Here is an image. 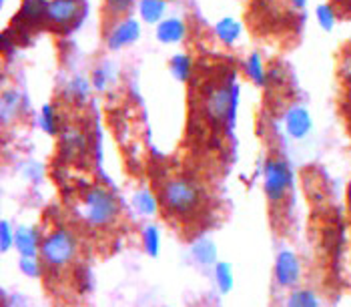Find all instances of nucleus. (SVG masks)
Here are the masks:
<instances>
[{"instance_id": "1", "label": "nucleus", "mask_w": 351, "mask_h": 307, "mask_svg": "<svg viewBox=\"0 0 351 307\" xmlns=\"http://www.w3.org/2000/svg\"><path fill=\"white\" fill-rule=\"evenodd\" d=\"M203 201L201 187L187 177L169 179L161 189V205L169 215L187 217L197 211Z\"/></svg>"}, {"instance_id": "2", "label": "nucleus", "mask_w": 351, "mask_h": 307, "mask_svg": "<svg viewBox=\"0 0 351 307\" xmlns=\"http://www.w3.org/2000/svg\"><path fill=\"white\" fill-rule=\"evenodd\" d=\"M81 217L88 227H110L119 219V201L105 187H93L82 199Z\"/></svg>"}, {"instance_id": "3", "label": "nucleus", "mask_w": 351, "mask_h": 307, "mask_svg": "<svg viewBox=\"0 0 351 307\" xmlns=\"http://www.w3.org/2000/svg\"><path fill=\"white\" fill-rule=\"evenodd\" d=\"M79 243L77 237L66 229H56L47 235L40 243V261L49 269H64L77 257Z\"/></svg>"}, {"instance_id": "4", "label": "nucleus", "mask_w": 351, "mask_h": 307, "mask_svg": "<svg viewBox=\"0 0 351 307\" xmlns=\"http://www.w3.org/2000/svg\"><path fill=\"white\" fill-rule=\"evenodd\" d=\"M293 187V173L285 161L267 159L263 167V189L271 203L283 201Z\"/></svg>"}, {"instance_id": "5", "label": "nucleus", "mask_w": 351, "mask_h": 307, "mask_svg": "<svg viewBox=\"0 0 351 307\" xmlns=\"http://www.w3.org/2000/svg\"><path fill=\"white\" fill-rule=\"evenodd\" d=\"M237 95L239 88L235 86H217L205 99V112L213 123H233L237 109Z\"/></svg>"}, {"instance_id": "6", "label": "nucleus", "mask_w": 351, "mask_h": 307, "mask_svg": "<svg viewBox=\"0 0 351 307\" xmlns=\"http://www.w3.org/2000/svg\"><path fill=\"white\" fill-rule=\"evenodd\" d=\"M275 280L281 287H295L301 280V261L293 251L283 249L275 259Z\"/></svg>"}, {"instance_id": "7", "label": "nucleus", "mask_w": 351, "mask_h": 307, "mask_svg": "<svg viewBox=\"0 0 351 307\" xmlns=\"http://www.w3.org/2000/svg\"><path fill=\"white\" fill-rule=\"evenodd\" d=\"M138 36H141V25L136 23L135 19H125L112 28V32L108 34L107 45L108 49L119 51L123 47H129V45L136 42Z\"/></svg>"}, {"instance_id": "8", "label": "nucleus", "mask_w": 351, "mask_h": 307, "mask_svg": "<svg viewBox=\"0 0 351 307\" xmlns=\"http://www.w3.org/2000/svg\"><path fill=\"white\" fill-rule=\"evenodd\" d=\"M79 10H81L79 0H51L47 19L58 27H64L79 16Z\"/></svg>"}, {"instance_id": "9", "label": "nucleus", "mask_w": 351, "mask_h": 307, "mask_svg": "<svg viewBox=\"0 0 351 307\" xmlns=\"http://www.w3.org/2000/svg\"><path fill=\"white\" fill-rule=\"evenodd\" d=\"M285 127H287V133L293 137V139H305L313 127V121H311V114L305 107H291L289 111L285 112Z\"/></svg>"}, {"instance_id": "10", "label": "nucleus", "mask_w": 351, "mask_h": 307, "mask_svg": "<svg viewBox=\"0 0 351 307\" xmlns=\"http://www.w3.org/2000/svg\"><path fill=\"white\" fill-rule=\"evenodd\" d=\"M40 243V235L34 227H19L14 231V247L21 257H38Z\"/></svg>"}, {"instance_id": "11", "label": "nucleus", "mask_w": 351, "mask_h": 307, "mask_svg": "<svg viewBox=\"0 0 351 307\" xmlns=\"http://www.w3.org/2000/svg\"><path fill=\"white\" fill-rule=\"evenodd\" d=\"M187 34V27L181 19H167L161 21L157 27V38L162 45H177L185 38Z\"/></svg>"}, {"instance_id": "12", "label": "nucleus", "mask_w": 351, "mask_h": 307, "mask_svg": "<svg viewBox=\"0 0 351 307\" xmlns=\"http://www.w3.org/2000/svg\"><path fill=\"white\" fill-rule=\"evenodd\" d=\"M191 253H193V257L201 263V265H215L217 263V245L211 241V239H207V237H201V239H197L193 245H191Z\"/></svg>"}, {"instance_id": "13", "label": "nucleus", "mask_w": 351, "mask_h": 307, "mask_svg": "<svg viewBox=\"0 0 351 307\" xmlns=\"http://www.w3.org/2000/svg\"><path fill=\"white\" fill-rule=\"evenodd\" d=\"M167 10V2L165 0H141L138 2V12L141 19L149 25H157L161 23Z\"/></svg>"}, {"instance_id": "14", "label": "nucleus", "mask_w": 351, "mask_h": 307, "mask_svg": "<svg viewBox=\"0 0 351 307\" xmlns=\"http://www.w3.org/2000/svg\"><path fill=\"white\" fill-rule=\"evenodd\" d=\"M60 145H62V151H64V155H69V157H75L77 153L84 151V145H86V140H84V135H82L79 129H75V127H69V129H64V131H62V135H60Z\"/></svg>"}, {"instance_id": "15", "label": "nucleus", "mask_w": 351, "mask_h": 307, "mask_svg": "<svg viewBox=\"0 0 351 307\" xmlns=\"http://www.w3.org/2000/svg\"><path fill=\"white\" fill-rule=\"evenodd\" d=\"M217 36L221 38V42H225V45H235L237 40H239V36H241V23L239 21H235V19H221L219 23H217L215 27Z\"/></svg>"}, {"instance_id": "16", "label": "nucleus", "mask_w": 351, "mask_h": 307, "mask_svg": "<svg viewBox=\"0 0 351 307\" xmlns=\"http://www.w3.org/2000/svg\"><path fill=\"white\" fill-rule=\"evenodd\" d=\"M171 73L177 81L185 83L189 81L191 75H193V58L185 53H179L171 58Z\"/></svg>"}, {"instance_id": "17", "label": "nucleus", "mask_w": 351, "mask_h": 307, "mask_svg": "<svg viewBox=\"0 0 351 307\" xmlns=\"http://www.w3.org/2000/svg\"><path fill=\"white\" fill-rule=\"evenodd\" d=\"M245 73H247V77H249L253 83L259 84V86H263L265 81H267V71H265V66H263L261 56L257 55V53L249 55V58L245 60Z\"/></svg>"}, {"instance_id": "18", "label": "nucleus", "mask_w": 351, "mask_h": 307, "mask_svg": "<svg viewBox=\"0 0 351 307\" xmlns=\"http://www.w3.org/2000/svg\"><path fill=\"white\" fill-rule=\"evenodd\" d=\"M215 281L217 287L221 289V293H229L235 285V278H233V269L229 263L225 261H217L215 263Z\"/></svg>"}, {"instance_id": "19", "label": "nucleus", "mask_w": 351, "mask_h": 307, "mask_svg": "<svg viewBox=\"0 0 351 307\" xmlns=\"http://www.w3.org/2000/svg\"><path fill=\"white\" fill-rule=\"evenodd\" d=\"M287 307H319V297L311 289H295L287 299Z\"/></svg>"}, {"instance_id": "20", "label": "nucleus", "mask_w": 351, "mask_h": 307, "mask_svg": "<svg viewBox=\"0 0 351 307\" xmlns=\"http://www.w3.org/2000/svg\"><path fill=\"white\" fill-rule=\"evenodd\" d=\"M133 203H135L136 211L143 213V215H155L157 207H159V201L155 199V195L151 191H138V193H135Z\"/></svg>"}, {"instance_id": "21", "label": "nucleus", "mask_w": 351, "mask_h": 307, "mask_svg": "<svg viewBox=\"0 0 351 307\" xmlns=\"http://www.w3.org/2000/svg\"><path fill=\"white\" fill-rule=\"evenodd\" d=\"M143 243H145V249L151 257L159 255V251H161V231L157 225H149L143 231Z\"/></svg>"}, {"instance_id": "22", "label": "nucleus", "mask_w": 351, "mask_h": 307, "mask_svg": "<svg viewBox=\"0 0 351 307\" xmlns=\"http://www.w3.org/2000/svg\"><path fill=\"white\" fill-rule=\"evenodd\" d=\"M49 12V2L47 0H25L23 2V16L28 21H40Z\"/></svg>"}, {"instance_id": "23", "label": "nucleus", "mask_w": 351, "mask_h": 307, "mask_svg": "<svg viewBox=\"0 0 351 307\" xmlns=\"http://www.w3.org/2000/svg\"><path fill=\"white\" fill-rule=\"evenodd\" d=\"M315 19L324 30H333L337 25V14H335L333 6H329V4H322L315 8Z\"/></svg>"}, {"instance_id": "24", "label": "nucleus", "mask_w": 351, "mask_h": 307, "mask_svg": "<svg viewBox=\"0 0 351 307\" xmlns=\"http://www.w3.org/2000/svg\"><path fill=\"white\" fill-rule=\"evenodd\" d=\"M19 267L30 280H38L40 273H43V263L38 261V257H21Z\"/></svg>"}, {"instance_id": "25", "label": "nucleus", "mask_w": 351, "mask_h": 307, "mask_svg": "<svg viewBox=\"0 0 351 307\" xmlns=\"http://www.w3.org/2000/svg\"><path fill=\"white\" fill-rule=\"evenodd\" d=\"M40 127L45 133L49 135H56L58 133V123H56V114L51 105H45L43 107V116H40Z\"/></svg>"}, {"instance_id": "26", "label": "nucleus", "mask_w": 351, "mask_h": 307, "mask_svg": "<svg viewBox=\"0 0 351 307\" xmlns=\"http://www.w3.org/2000/svg\"><path fill=\"white\" fill-rule=\"evenodd\" d=\"M88 90H90V86L88 83L81 79V77H77V79H73L69 86H66V93L73 97V99H77V101H84L86 99V95H88Z\"/></svg>"}, {"instance_id": "27", "label": "nucleus", "mask_w": 351, "mask_h": 307, "mask_svg": "<svg viewBox=\"0 0 351 307\" xmlns=\"http://www.w3.org/2000/svg\"><path fill=\"white\" fill-rule=\"evenodd\" d=\"M12 245H14V233H12L10 223L4 219V221L0 223V249H2V253H6L10 251Z\"/></svg>"}, {"instance_id": "28", "label": "nucleus", "mask_w": 351, "mask_h": 307, "mask_svg": "<svg viewBox=\"0 0 351 307\" xmlns=\"http://www.w3.org/2000/svg\"><path fill=\"white\" fill-rule=\"evenodd\" d=\"M105 4H107V10L112 16H121L133 8L135 0H105Z\"/></svg>"}, {"instance_id": "29", "label": "nucleus", "mask_w": 351, "mask_h": 307, "mask_svg": "<svg viewBox=\"0 0 351 307\" xmlns=\"http://www.w3.org/2000/svg\"><path fill=\"white\" fill-rule=\"evenodd\" d=\"M341 77L346 83L351 84V53H348L341 60Z\"/></svg>"}, {"instance_id": "30", "label": "nucleus", "mask_w": 351, "mask_h": 307, "mask_svg": "<svg viewBox=\"0 0 351 307\" xmlns=\"http://www.w3.org/2000/svg\"><path fill=\"white\" fill-rule=\"evenodd\" d=\"M107 81L108 77L105 75V71H103V69H97L95 75H93V83H95V86H97L99 90H103V88L107 86Z\"/></svg>"}, {"instance_id": "31", "label": "nucleus", "mask_w": 351, "mask_h": 307, "mask_svg": "<svg viewBox=\"0 0 351 307\" xmlns=\"http://www.w3.org/2000/svg\"><path fill=\"white\" fill-rule=\"evenodd\" d=\"M305 2H307V0H293L295 8H303V6H305Z\"/></svg>"}, {"instance_id": "32", "label": "nucleus", "mask_w": 351, "mask_h": 307, "mask_svg": "<svg viewBox=\"0 0 351 307\" xmlns=\"http://www.w3.org/2000/svg\"><path fill=\"white\" fill-rule=\"evenodd\" d=\"M348 203H350V209H351V185H350V189H348Z\"/></svg>"}]
</instances>
